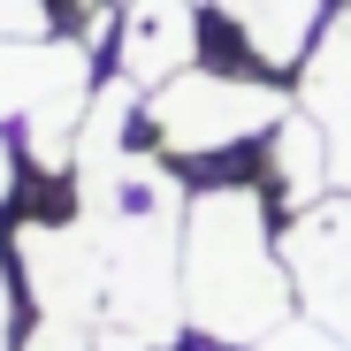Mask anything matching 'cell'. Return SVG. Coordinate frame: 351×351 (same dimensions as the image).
I'll return each mask as SVG.
<instances>
[{
    "instance_id": "5bb4252c",
    "label": "cell",
    "mask_w": 351,
    "mask_h": 351,
    "mask_svg": "<svg viewBox=\"0 0 351 351\" xmlns=\"http://www.w3.org/2000/svg\"><path fill=\"white\" fill-rule=\"evenodd\" d=\"M336 8H351V0H336Z\"/></svg>"
},
{
    "instance_id": "6da1fadb",
    "label": "cell",
    "mask_w": 351,
    "mask_h": 351,
    "mask_svg": "<svg viewBox=\"0 0 351 351\" xmlns=\"http://www.w3.org/2000/svg\"><path fill=\"white\" fill-rule=\"evenodd\" d=\"M290 298L282 237H267V184H199L184 206V328L221 351H252L290 321Z\"/></svg>"
},
{
    "instance_id": "4fadbf2b",
    "label": "cell",
    "mask_w": 351,
    "mask_h": 351,
    "mask_svg": "<svg viewBox=\"0 0 351 351\" xmlns=\"http://www.w3.org/2000/svg\"><path fill=\"white\" fill-rule=\"evenodd\" d=\"M8 191H16V145H8V130H0V206H8Z\"/></svg>"
},
{
    "instance_id": "8fae6325",
    "label": "cell",
    "mask_w": 351,
    "mask_h": 351,
    "mask_svg": "<svg viewBox=\"0 0 351 351\" xmlns=\"http://www.w3.org/2000/svg\"><path fill=\"white\" fill-rule=\"evenodd\" d=\"M53 0H0V38H23V31H46Z\"/></svg>"
},
{
    "instance_id": "ba28073f",
    "label": "cell",
    "mask_w": 351,
    "mask_h": 351,
    "mask_svg": "<svg viewBox=\"0 0 351 351\" xmlns=\"http://www.w3.org/2000/svg\"><path fill=\"white\" fill-rule=\"evenodd\" d=\"M267 191H275L290 214H306V206H321V199L336 191L328 138H321V123H313L306 107H290L282 123H275V138H267Z\"/></svg>"
},
{
    "instance_id": "3957f363",
    "label": "cell",
    "mask_w": 351,
    "mask_h": 351,
    "mask_svg": "<svg viewBox=\"0 0 351 351\" xmlns=\"http://www.w3.org/2000/svg\"><path fill=\"white\" fill-rule=\"evenodd\" d=\"M16 267H23V298L38 321H77V328H99V306H107V252H99V229L69 206V214H31L16 221L8 237Z\"/></svg>"
},
{
    "instance_id": "9c48e42d",
    "label": "cell",
    "mask_w": 351,
    "mask_h": 351,
    "mask_svg": "<svg viewBox=\"0 0 351 351\" xmlns=\"http://www.w3.org/2000/svg\"><path fill=\"white\" fill-rule=\"evenodd\" d=\"M23 351H107L99 328H77V321H31Z\"/></svg>"
},
{
    "instance_id": "52a82bcc",
    "label": "cell",
    "mask_w": 351,
    "mask_h": 351,
    "mask_svg": "<svg viewBox=\"0 0 351 351\" xmlns=\"http://www.w3.org/2000/svg\"><path fill=\"white\" fill-rule=\"evenodd\" d=\"M298 77V99L313 123H321V138H328V160H336V191H351V8H336L328 23H321V38L306 46V62L290 69Z\"/></svg>"
},
{
    "instance_id": "7a4b0ae2",
    "label": "cell",
    "mask_w": 351,
    "mask_h": 351,
    "mask_svg": "<svg viewBox=\"0 0 351 351\" xmlns=\"http://www.w3.org/2000/svg\"><path fill=\"white\" fill-rule=\"evenodd\" d=\"M298 107L282 92V77L267 69H221V62H191L184 77H168L160 92H145L138 130L160 160H229L245 145H267L275 123Z\"/></svg>"
},
{
    "instance_id": "7c38bea8",
    "label": "cell",
    "mask_w": 351,
    "mask_h": 351,
    "mask_svg": "<svg viewBox=\"0 0 351 351\" xmlns=\"http://www.w3.org/2000/svg\"><path fill=\"white\" fill-rule=\"evenodd\" d=\"M8 328H16V290H8V260H0V351H8Z\"/></svg>"
},
{
    "instance_id": "8992f818",
    "label": "cell",
    "mask_w": 351,
    "mask_h": 351,
    "mask_svg": "<svg viewBox=\"0 0 351 351\" xmlns=\"http://www.w3.org/2000/svg\"><path fill=\"white\" fill-rule=\"evenodd\" d=\"M199 8L206 0H114V77L138 92H160L168 77H184L206 38Z\"/></svg>"
},
{
    "instance_id": "277c9868",
    "label": "cell",
    "mask_w": 351,
    "mask_h": 351,
    "mask_svg": "<svg viewBox=\"0 0 351 351\" xmlns=\"http://www.w3.org/2000/svg\"><path fill=\"white\" fill-rule=\"evenodd\" d=\"M282 267H290L298 306H306L336 343H351V191H328L321 206L290 214V229H282Z\"/></svg>"
},
{
    "instance_id": "30bf717a",
    "label": "cell",
    "mask_w": 351,
    "mask_h": 351,
    "mask_svg": "<svg viewBox=\"0 0 351 351\" xmlns=\"http://www.w3.org/2000/svg\"><path fill=\"white\" fill-rule=\"evenodd\" d=\"M252 351H351V343H336L321 321H282L267 343H252Z\"/></svg>"
},
{
    "instance_id": "5b68a950",
    "label": "cell",
    "mask_w": 351,
    "mask_h": 351,
    "mask_svg": "<svg viewBox=\"0 0 351 351\" xmlns=\"http://www.w3.org/2000/svg\"><path fill=\"white\" fill-rule=\"evenodd\" d=\"M99 84L92 69V38H53V31H23V38H0V123H31V114L84 99Z\"/></svg>"
}]
</instances>
